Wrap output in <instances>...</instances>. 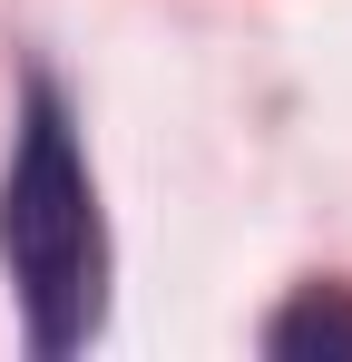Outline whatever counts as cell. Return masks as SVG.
Masks as SVG:
<instances>
[{
  "label": "cell",
  "instance_id": "6da1fadb",
  "mask_svg": "<svg viewBox=\"0 0 352 362\" xmlns=\"http://www.w3.org/2000/svg\"><path fill=\"white\" fill-rule=\"evenodd\" d=\"M0 264L40 362L78 353L108 323V216H98V177L78 157V118L59 78L20 88V147L0 177Z\"/></svg>",
  "mask_w": 352,
  "mask_h": 362
},
{
  "label": "cell",
  "instance_id": "7a4b0ae2",
  "mask_svg": "<svg viewBox=\"0 0 352 362\" xmlns=\"http://www.w3.org/2000/svg\"><path fill=\"white\" fill-rule=\"evenodd\" d=\"M264 353H284V362H303V353H352V284H303V294L264 323Z\"/></svg>",
  "mask_w": 352,
  "mask_h": 362
}]
</instances>
